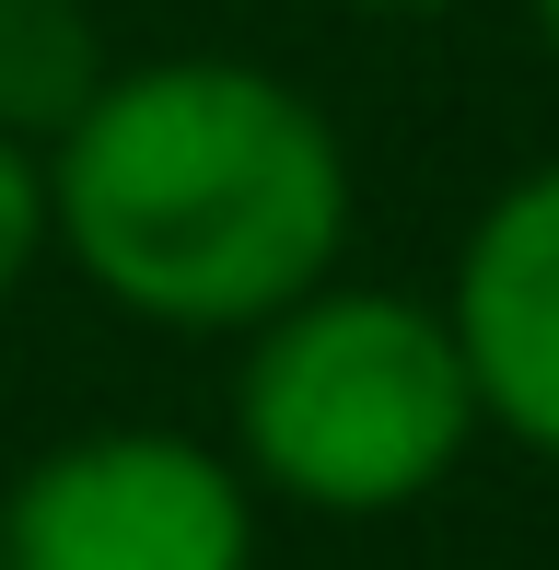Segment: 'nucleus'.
Returning a JSON list of instances; mask_svg holds the SVG:
<instances>
[{
	"instance_id": "obj_1",
	"label": "nucleus",
	"mask_w": 559,
	"mask_h": 570,
	"mask_svg": "<svg viewBox=\"0 0 559 570\" xmlns=\"http://www.w3.org/2000/svg\"><path fill=\"white\" fill-rule=\"evenodd\" d=\"M47 245L140 326H268L350 245V151L257 59L106 70L47 140Z\"/></svg>"
},
{
	"instance_id": "obj_2",
	"label": "nucleus",
	"mask_w": 559,
	"mask_h": 570,
	"mask_svg": "<svg viewBox=\"0 0 559 570\" xmlns=\"http://www.w3.org/2000/svg\"><path fill=\"white\" fill-rule=\"evenodd\" d=\"M234 431L280 501L362 524V512H409L420 489L454 478V454L478 443V384L443 303L315 279L303 303H280L257 326Z\"/></svg>"
},
{
	"instance_id": "obj_3",
	"label": "nucleus",
	"mask_w": 559,
	"mask_h": 570,
	"mask_svg": "<svg viewBox=\"0 0 559 570\" xmlns=\"http://www.w3.org/2000/svg\"><path fill=\"white\" fill-rule=\"evenodd\" d=\"M0 570H257V501L187 431H82L12 478Z\"/></svg>"
},
{
	"instance_id": "obj_4",
	"label": "nucleus",
	"mask_w": 559,
	"mask_h": 570,
	"mask_svg": "<svg viewBox=\"0 0 559 570\" xmlns=\"http://www.w3.org/2000/svg\"><path fill=\"white\" fill-rule=\"evenodd\" d=\"M443 326L467 350L478 420L559 454V164H537L524 187H501L478 210L467 256H454V292H443Z\"/></svg>"
},
{
	"instance_id": "obj_5",
	"label": "nucleus",
	"mask_w": 559,
	"mask_h": 570,
	"mask_svg": "<svg viewBox=\"0 0 559 570\" xmlns=\"http://www.w3.org/2000/svg\"><path fill=\"white\" fill-rule=\"evenodd\" d=\"M106 82V36L82 0H0V140H59Z\"/></svg>"
},
{
	"instance_id": "obj_6",
	"label": "nucleus",
	"mask_w": 559,
	"mask_h": 570,
	"mask_svg": "<svg viewBox=\"0 0 559 570\" xmlns=\"http://www.w3.org/2000/svg\"><path fill=\"white\" fill-rule=\"evenodd\" d=\"M36 256H47V164L23 140H0V303L36 279Z\"/></svg>"
},
{
	"instance_id": "obj_7",
	"label": "nucleus",
	"mask_w": 559,
	"mask_h": 570,
	"mask_svg": "<svg viewBox=\"0 0 559 570\" xmlns=\"http://www.w3.org/2000/svg\"><path fill=\"white\" fill-rule=\"evenodd\" d=\"M362 12H385V23H431V12H454V0H362Z\"/></svg>"
},
{
	"instance_id": "obj_8",
	"label": "nucleus",
	"mask_w": 559,
	"mask_h": 570,
	"mask_svg": "<svg viewBox=\"0 0 559 570\" xmlns=\"http://www.w3.org/2000/svg\"><path fill=\"white\" fill-rule=\"evenodd\" d=\"M537 36H548V59H559V0H537Z\"/></svg>"
}]
</instances>
